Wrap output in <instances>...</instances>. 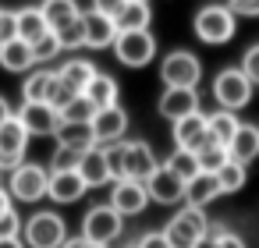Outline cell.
<instances>
[{
  "label": "cell",
  "instance_id": "obj_1",
  "mask_svg": "<svg viewBox=\"0 0 259 248\" xmlns=\"http://www.w3.org/2000/svg\"><path fill=\"white\" fill-rule=\"evenodd\" d=\"M192 32H195L202 43H209V46H224V43H231L234 32H238V15H234L227 4H206V8H199L195 18H192Z\"/></svg>",
  "mask_w": 259,
  "mask_h": 248
},
{
  "label": "cell",
  "instance_id": "obj_2",
  "mask_svg": "<svg viewBox=\"0 0 259 248\" xmlns=\"http://www.w3.org/2000/svg\"><path fill=\"white\" fill-rule=\"evenodd\" d=\"M25 248H61L68 241V223L57 209H39L22 223Z\"/></svg>",
  "mask_w": 259,
  "mask_h": 248
},
{
  "label": "cell",
  "instance_id": "obj_3",
  "mask_svg": "<svg viewBox=\"0 0 259 248\" xmlns=\"http://www.w3.org/2000/svg\"><path fill=\"white\" fill-rule=\"evenodd\" d=\"M209 220H206V209H195V206H181L170 223L163 227V237L170 248H195L206 234H209Z\"/></svg>",
  "mask_w": 259,
  "mask_h": 248
},
{
  "label": "cell",
  "instance_id": "obj_4",
  "mask_svg": "<svg viewBox=\"0 0 259 248\" xmlns=\"http://www.w3.org/2000/svg\"><path fill=\"white\" fill-rule=\"evenodd\" d=\"M160 82L163 89H199L202 61L192 50H170L160 57Z\"/></svg>",
  "mask_w": 259,
  "mask_h": 248
},
{
  "label": "cell",
  "instance_id": "obj_5",
  "mask_svg": "<svg viewBox=\"0 0 259 248\" xmlns=\"http://www.w3.org/2000/svg\"><path fill=\"white\" fill-rule=\"evenodd\" d=\"M252 92H255V85L245 78L241 68H220L213 78V100L220 103V110H231V114L245 110Z\"/></svg>",
  "mask_w": 259,
  "mask_h": 248
},
{
  "label": "cell",
  "instance_id": "obj_6",
  "mask_svg": "<svg viewBox=\"0 0 259 248\" xmlns=\"http://www.w3.org/2000/svg\"><path fill=\"white\" fill-rule=\"evenodd\" d=\"M47 188H50V170L39 167V163H29V160H25L22 167H15L11 177H8V191H11V199L22 202V206L43 202V199H47Z\"/></svg>",
  "mask_w": 259,
  "mask_h": 248
},
{
  "label": "cell",
  "instance_id": "obj_7",
  "mask_svg": "<svg viewBox=\"0 0 259 248\" xmlns=\"http://www.w3.org/2000/svg\"><path fill=\"white\" fill-rule=\"evenodd\" d=\"M121 230H124V216L110 206V202H103V206H93L85 216H82V237L85 241H93V244H114V237H121Z\"/></svg>",
  "mask_w": 259,
  "mask_h": 248
},
{
  "label": "cell",
  "instance_id": "obj_8",
  "mask_svg": "<svg viewBox=\"0 0 259 248\" xmlns=\"http://www.w3.org/2000/svg\"><path fill=\"white\" fill-rule=\"evenodd\" d=\"M114 57H117L124 68H146V64H153V57H156V36H153L149 29H142V32H117V39H114Z\"/></svg>",
  "mask_w": 259,
  "mask_h": 248
},
{
  "label": "cell",
  "instance_id": "obj_9",
  "mask_svg": "<svg viewBox=\"0 0 259 248\" xmlns=\"http://www.w3.org/2000/svg\"><path fill=\"white\" fill-rule=\"evenodd\" d=\"M89 128H93V142L96 145H114V142H124L128 128H132V117H128V110L121 103H114V107L96 110Z\"/></svg>",
  "mask_w": 259,
  "mask_h": 248
},
{
  "label": "cell",
  "instance_id": "obj_10",
  "mask_svg": "<svg viewBox=\"0 0 259 248\" xmlns=\"http://www.w3.org/2000/svg\"><path fill=\"white\" fill-rule=\"evenodd\" d=\"M25 149H29V131L18 117H8L0 124V170H15L25 163Z\"/></svg>",
  "mask_w": 259,
  "mask_h": 248
},
{
  "label": "cell",
  "instance_id": "obj_11",
  "mask_svg": "<svg viewBox=\"0 0 259 248\" xmlns=\"http://www.w3.org/2000/svg\"><path fill=\"white\" fill-rule=\"evenodd\" d=\"M15 117L25 124V131L29 135H36V138H50V135H57V128H61V114L50 107V103H22L18 110H15Z\"/></svg>",
  "mask_w": 259,
  "mask_h": 248
},
{
  "label": "cell",
  "instance_id": "obj_12",
  "mask_svg": "<svg viewBox=\"0 0 259 248\" xmlns=\"http://www.w3.org/2000/svg\"><path fill=\"white\" fill-rule=\"evenodd\" d=\"M146 191H149V202H160V206H174V202H185V181L167 167L160 163L149 181H146Z\"/></svg>",
  "mask_w": 259,
  "mask_h": 248
},
{
  "label": "cell",
  "instance_id": "obj_13",
  "mask_svg": "<svg viewBox=\"0 0 259 248\" xmlns=\"http://www.w3.org/2000/svg\"><path fill=\"white\" fill-rule=\"evenodd\" d=\"M195 110H202L199 89H163L160 100H156V114L163 121H170V124L181 121V117H188V114H195Z\"/></svg>",
  "mask_w": 259,
  "mask_h": 248
},
{
  "label": "cell",
  "instance_id": "obj_14",
  "mask_svg": "<svg viewBox=\"0 0 259 248\" xmlns=\"http://www.w3.org/2000/svg\"><path fill=\"white\" fill-rule=\"evenodd\" d=\"M110 206H114L121 216H139V213L149 206V191H146L142 181L121 177V181H114V188H110Z\"/></svg>",
  "mask_w": 259,
  "mask_h": 248
},
{
  "label": "cell",
  "instance_id": "obj_15",
  "mask_svg": "<svg viewBox=\"0 0 259 248\" xmlns=\"http://www.w3.org/2000/svg\"><path fill=\"white\" fill-rule=\"evenodd\" d=\"M160 167L149 142H124V177L128 181H149V174Z\"/></svg>",
  "mask_w": 259,
  "mask_h": 248
},
{
  "label": "cell",
  "instance_id": "obj_16",
  "mask_svg": "<svg viewBox=\"0 0 259 248\" xmlns=\"http://www.w3.org/2000/svg\"><path fill=\"white\" fill-rule=\"evenodd\" d=\"M85 195V181L78 170H50V188L47 199H54L57 206H71Z\"/></svg>",
  "mask_w": 259,
  "mask_h": 248
},
{
  "label": "cell",
  "instance_id": "obj_17",
  "mask_svg": "<svg viewBox=\"0 0 259 248\" xmlns=\"http://www.w3.org/2000/svg\"><path fill=\"white\" fill-rule=\"evenodd\" d=\"M82 25H85V46H89V50H107V46H114V39H117L114 18L96 15V11H82Z\"/></svg>",
  "mask_w": 259,
  "mask_h": 248
},
{
  "label": "cell",
  "instance_id": "obj_18",
  "mask_svg": "<svg viewBox=\"0 0 259 248\" xmlns=\"http://www.w3.org/2000/svg\"><path fill=\"white\" fill-rule=\"evenodd\" d=\"M202 138H206V114H202V110H195V114L174 121V149L195 153V149L202 145Z\"/></svg>",
  "mask_w": 259,
  "mask_h": 248
},
{
  "label": "cell",
  "instance_id": "obj_19",
  "mask_svg": "<svg viewBox=\"0 0 259 248\" xmlns=\"http://www.w3.org/2000/svg\"><path fill=\"white\" fill-rule=\"evenodd\" d=\"M0 68L11 71V75H29V71L39 68V64H36L32 46H29L25 39H11V43L0 46Z\"/></svg>",
  "mask_w": 259,
  "mask_h": 248
},
{
  "label": "cell",
  "instance_id": "obj_20",
  "mask_svg": "<svg viewBox=\"0 0 259 248\" xmlns=\"http://www.w3.org/2000/svg\"><path fill=\"white\" fill-rule=\"evenodd\" d=\"M57 78H61L71 92H78V96H82V92H85V85L96 78V64H93V61H85V57H68V61L57 68Z\"/></svg>",
  "mask_w": 259,
  "mask_h": 248
},
{
  "label": "cell",
  "instance_id": "obj_21",
  "mask_svg": "<svg viewBox=\"0 0 259 248\" xmlns=\"http://www.w3.org/2000/svg\"><path fill=\"white\" fill-rule=\"evenodd\" d=\"M15 22H18V39H25L29 46L39 43V39L50 32V25H47L39 4H25V8H18V11H15Z\"/></svg>",
  "mask_w": 259,
  "mask_h": 248
},
{
  "label": "cell",
  "instance_id": "obj_22",
  "mask_svg": "<svg viewBox=\"0 0 259 248\" xmlns=\"http://www.w3.org/2000/svg\"><path fill=\"white\" fill-rule=\"evenodd\" d=\"M57 82V71L50 68H32L22 82V103H50V89Z\"/></svg>",
  "mask_w": 259,
  "mask_h": 248
},
{
  "label": "cell",
  "instance_id": "obj_23",
  "mask_svg": "<svg viewBox=\"0 0 259 248\" xmlns=\"http://www.w3.org/2000/svg\"><path fill=\"white\" fill-rule=\"evenodd\" d=\"M78 174H82L85 188H103V184L114 181V177H110V167H107V153H103V145H96V149H89V153L82 156Z\"/></svg>",
  "mask_w": 259,
  "mask_h": 248
},
{
  "label": "cell",
  "instance_id": "obj_24",
  "mask_svg": "<svg viewBox=\"0 0 259 248\" xmlns=\"http://www.w3.org/2000/svg\"><path fill=\"white\" fill-rule=\"evenodd\" d=\"M220 181L217 174H195L188 184H185V206H195V209H206L213 199H220Z\"/></svg>",
  "mask_w": 259,
  "mask_h": 248
},
{
  "label": "cell",
  "instance_id": "obj_25",
  "mask_svg": "<svg viewBox=\"0 0 259 248\" xmlns=\"http://www.w3.org/2000/svg\"><path fill=\"white\" fill-rule=\"evenodd\" d=\"M227 156H231L234 163L248 167V163L259 156V128H255V124H241L238 135H234L231 145H227Z\"/></svg>",
  "mask_w": 259,
  "mask_h": 248
},
{
  "label": "cell",
  "instance_id": "obj_26",
  "mask_svg": "<svg viewBox=\"0 0 259 248\" xmlns=\"http://www.w3.org/2000/svg\"><path fill=\"white\" fill-rule=\"evenodd\" d=\"M238 128H241V121H238V114H231V110H213V114H206V138H209V142L231 145V138L238 135Z\"/></svg>",
  "mask_w": 259,
  "mask_h": 248
},
{
  "label": "cell",
  "instance_id": "obj_27",
  "mask_svg": "<svg viewBox=\"0 0 259 248\" xmlns=\"http://www.w3.org/2000/svg\"><path fill=\"white\" fill-rule=\"evenodd\" d=\"M96 110H103V107H114L117 103V96H121V89H117V78L114 75H103V71H96V78L85 85V92H82Z\"/></svg>",
  "mask_w": 259,
  "mask_h": 248
},
{
  "label": "cell",
  "instance_id": "obj_28",
  "mask_svg": "<svg viewBox=\"0 0 259 248\" xmlns=\"http://www.w3.org/2000/svg\"><path fill=\"white\" fill-rule=\"evenodd\" d=\"M117 32H142L153 25V8L149 4H139V0H128V4L121 8V15L114 18Z\"/></svg>",
  "mask_w": 259,
  "mask_h": 248
},
{
  "label": "cell",
  "instance_id": "obj_29",
  "mask_svg": "<svg viewBox=\"0 0 259 248\" xmlns=\"http://www.w3.org/2000/svg\"><path fill=\"white\" fill-rule=\"evenodd\" d=\"M39 11H43V18H47L50 32H57V29H64V25H71V22L82 15L78 0H43Z\"/></svg>",
  "mask_w": 259,
  "mask_h": 248
},
{
  "label": "cell",
  "instance_id": "obj_30",
  "mask_svg": "<svg viewBox=\"0 0 259 248\" xmlns=\"http://www.w3.org/2000/svg\"><path fill=\"white\" fill-rule=\"evenodd\" d=\"M57 145H64V149H78V153H89V149H96V142H93V128H89V124H61V128H57Z\"/></svg>",
  "mask_w": 259,
  "mask_h": 248
},
{
  "label": "cell",
  "instance_id": "obj_31",
  "mask_svg": "<svg viewBox=\"0 0 259 248\" xmlns=\"http://www.w3.org/2000/svg\"><path fill=\"white\" fill-rule=\"evenodd\" d=\"M195 160H199V174H217V170H220L231 156H227V145L202 138V145L195 149Z\"/></svg>",
  "mask_w": 259,
  "mask_h": 248
},
{
  "label": "cell",
  "instance_id": "obj_32",
  "mask_svg": "<svg viewBox=\"0 0 259 248\" xmlns=\"http://www.w3.org/2000/svg\"><path fill=\"white\" fill-rule=\"evenodd\" d=\"M217 181H220V191H224V195H234V191H241V188H245V181H248V167H241V163L227 160V163L217 170Z\"/></svg>",
  "mask_w": 259,
  "mask_h": 248
},
{
  "label": "cell",
  "instance_id": "obj_33",
  "mask_svg": "<svg viewBox=\"0 0 259 248\" xmlns=\"http://www.w3.org/2000/svg\"><path fill=\"white\" fill-rule=\"evenodd\" d=\"M163 163H167V167H170V170H174V174H178L185 184H188V181L199 174V160H195V153H188V149H174V153H170Z\"/></svg>",
  "mask_w": 259,
  "mask_h": 248
},
{
  "label": "cell",
  "instance_id": "obj_34",
  "mask_svg": "<svg viewBox=\"0 0 259 248\" xmlns=\"http://www.w3.org/2000/svg\"><path fill=\"white\" fill-rule=\"evenodd\" d=\"M93 114H96V107H93L85 96H75V100L61 110V124H89Z\"/></svg>",
  "mask_w": 259,
  "mask_h": 248
},
{
  "label": "cell",
  "instance_id": "obj_35",
  "mask_svg": "<svg viewBox=\"0 0 259 248\" xmlns=\"http://www.w3.org/2000/svg\"><path fill=\"white\" fill-rule=\"evenodd\" d=\"M54 36H57V43H61V50H64V54H68V50H82V46H85V25H82V15H78L71 25L57 29Z\"/></svg>",
  "mask_w": 259,
  "mask_h": 248
},
{
  "label": "cell",
  "instance_id": "obj_36",
  "mask_svg": "<svg viewBox=\"0 0 259 248\" xmlns=\"http://www.w3.org/2000/svg\"><path fill=\"white\" fill-rule=\"evenodd\" d=\"M57 54H64V50H61V43H57L54 32H47L39 43H32V57H36V64H47V61H54Z\"/></svg>",
  "mask_w": 259,
  "mask_h": 248
},
{
  "label": "cell",
  "instance_id": "obj_37",
  "mask_svg": "<svg viewBox=\"0 0 259 248\" xmlns=\"http://www.w3.org/2000/svg\"><path fill=\"white\" fill-rule=\"evenodd\" d=\"M82 156H85V153H78V149L57 145V149H54V160H50V170H78Z\"/></svg>",
  "mask_w": 259,
  "mask_h": 248
},
{
  "label": "cell",
  "instance_id": "obj_38",
  "mask_svg": "<svg viewBox=\"0 0 259 248\" xmlns=\"http://www.w3.org/2000/svg\"><path fill=\"white\" fill-rule=\"evenodd\" d=\"M241 71H245V78L252 82V85H259V43H252L245 54H241V64H238Z\"/></svg>",
  "mask_w": 259,
  "mask_h": 248
},
{
  "label": "cell",
  "instance_id": "obj_39",
  "mask_svg": "<svg viewBox=\"0 0 259 248\" xmlns=\"http://www.w3.org/2000/svg\"><path fill=\"white\" fill-rule=\"evenodd\" d=\"M22 213L18 209H11V213H4L0 216V237H22Z\"/></svg>",
  "mask_w": 259,
  "mask_h": 248
},
{
  "label": "cell",
  "instance_id": "obj_40",
  "mask_svg": "<svg viewBox=\"0 0 259 248\" xmlns=\"http://www.w3.org/2000/svg\"><path fill=\"white\" fill-rule=\"evenodd\" d=\"M11 39H18V22H15V11L0 8V46L11 43Z\"/></svg>",
  "mask_w": 259,
  "mask_h": 248
},
{
  "label": "cell",
  "instance_id": "obj_41",
  "mask_svg": "<svg viewBox=\"0 0 259 248\" xmlns=\"http://www.w3.org/2000/svg\"><path fill=\"white\" fill-rule=\"evenodd\" d=\"M213 234H217V248H248L245 237L234 234V230H227V227H213Z\"/></svg>",
  "mask_w": 259,
  "mask_h": 248
},
{
  "label": "cell",
  "instance_id": "obj_42",
  "mask_svg": "<svg viewBox=\"0 0 259 248\" xmlns=\"http://www.w3.org/2000/svg\"><path fill=\"white\" fill-rule=\"evenodd\" d=\"M227 8L238 18H259V0H227Z\"/></svg>",
  "mask_w": 259,
  "mask_h": 248
},
{
  "label": "cell",
  "instance_id": "obj_43",
  "mask_svg": "<svg viewBox=\"0 0 259 248\" xmlns=\"http://www.w3.org/2000/svg\"><path fill=\"white\" fill-rule=\"evenodd\" d=\"M124 4H128V0H93V8H89V11H96V15H107V18H117Z\"/></svg>",
  "mask_w": 259,
  "mask_h": 248
},
{
  "label": "cell",
  "instance_id": "obj_44",
  "mask_svg": "<svg viewBox=\"0 0 259 248\" xmlns=\"http://www.w3.org/2000/svg\"><path fill=\"white\" fill-rule=\"evenodd\" d=\"M135 244H139V248H170L167 237H163V230H149V234H142Z\"/></svg>",
  "mask_w": 259,
  "mask_h": 248
},
{
  "label": "cell",
  "instance_id": "obj_45",
  "mask_svg": "<svg viewBox=\"0 0 259 248\" xmlns=\"http://www.w3.org/2000/svg\"><path fill=\"white\" fill-rule=\"evenodd\" d=\"M11 209H15V199H11V191H8L4 184H0V216L11 213Z\"/></svg>",
  "mask_w": 259,
  "mask_h": 248
},
{
  "label": "cell",
  "instance_id": "obj_46",
  "mask_svg": "<svg viewBox=\"0 0 259 248\" xmlns=\"http://www.w3.org/2000/svg\"><path fill=\"white\" fill-rule=\"evenodd\" d=\"M8 117H15V110H11V103H8L4 96H0V124H4Z\"/></svg>",
  "mask_w": 259,
  "mask_h": 248
},
{
  "label": "cell",
  "instance_id": "obj_47",
  "mask_svg": "<svg viewBox=\"0 0 259 248\" xmlns=\"http://www.w3.org/2000/svg\"><path fill=\"white\" fill-rule=\"evenodd\" d=\"M0 248H25L22 237H0Z\"/></svg>",
  "mask_w": 259,
  "mask_h": 248
},
{
  "label": "cell",
  "instance_id": "obj_48",
  "mask_svg": "<svg viewBox=\"0 0 259 248\" xmlns=\"http://www.w3.org/2000/svg\"><path fill=\"white\" fill-rule=\"evenodd\" d=\"M85 244H89V241H85V237L78 234V237H68V241H64L61 248H85Z\"/></svg>",
  "mask_w": 259,
  "mask_h": 248
},
{
  "label": "cell",
  "instance_id": "obj_49",
  "mask_svg": "<svg viewBox=\"0 0 259 248\" xmlns=\"http://www.w3.org/2000/svg\"><path fill=\"white\" fill-rule=\"evenodd\" d=\"M195 248H217V234H213V227H209V234H206V237H202Z\"/></svg>",
  "mask_w": 259,
  "mask_h": 248
},
{
  "label": "cell",
  "instance_id": "obj_50",
  "mask_svg": "<svg viewBox=\"0 0 259 248\" xmlns=\"http://www.w3.org/2000/svg\"><path fill=\"white\" fill-rule=\"evenodd\" d=\"M85 248H107V244H93V241H89V244H85Z\"/></svg>",
  "mask_w": 259,
  "mask_h": 248
},
{
  "label": "cell",
  "instance_id": "obj_51",
  "mask_svg": "<svg viewBox=\"0 0 259 248\" xmlns=\"http://www.w3.org/2000/svg\"><path fill=\"white\" fill-rule=\"evenodd\" d=\"M139 4H149V0H139Z\"/></svg>",
  "mask_w": 259,
  "mask_h": 248
},
{
  "label": "cell",
  "instance_id": "obj_52",
  "mask_svg": "<svg viewBox=\"0 0 259 248\" xmlns=\"http://www.w3.org/2000/svg\"><path fill=\"white\" fill-rule=\"evenodd\" d=\"M128 248H139V244H128Z\"/></svg>",
  "mask_w": 259,
  "mask_h": 248
}]
</instances>
